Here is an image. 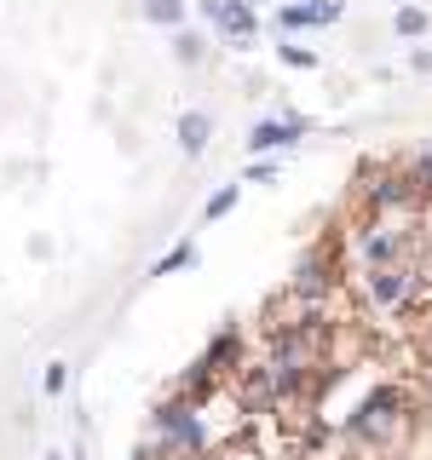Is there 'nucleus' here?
Listing matches in <instances>:
<instances>
[{"mask_svg": "<svg viewBox=\"0 0 432 460\" xmlns=\"http://www.w3.org/2000/svg\"><path fill=\"white\" fill-rule=\"evenodd\" d=\"M415 414H421L415 392H403L398 380H381V385H374V392L352 409V420H346V438L374 443V449H392L403 431L415 426Z\"/></svg>", "mask_w": 432, "mask_h": 460, "instance_id": "obj_1", "label": "nucleus"}, {"mask_svg": "<svg viewBox=\"0 0 432 460\" xmlns=\"http://www.w3.org/2000/svg\"><path fill=\"white\" fill-rule=\"evenodd\" d=\"M415 277H421L415 265H369V270L352 277V294H357V305H369V311H398L403 299H410Z\"/></svg>", "mask_w": 432, "mask_h": 460, "instance_id": "obj_2", "label": "nucleus"}, {"mask_svg": "<svg viewBox=\"0 0 432 460\" xmlns=\"http://www.w3.org/2000/svg\"><path fill=\"white\" fill-rule=\"evenodd\" d=\"M300 133H306V121L300 115H271V121H259L254 133H248V150L254 155H271V150H288Z\"/></svg>", "mask_w": 432, "mask_h": 460, "instance_id": "obj_3", "label": "nucleus"}, {"mask_svg": "<svg viewBox=\"0 0 432 460\" xmlns=\"http://www.w3.org/2000/svg\"><path fill=\"white\" fill-rule=\"evenodd\" d=\"M220 35H225V47H254V35H259V18H254V6H248V0H230V6H225V18H220Z\"/></svg>", "mask_w": 432, "mask_h": 460, "instance_id": "obj_4", "label": "nucleus"}, {"mask_svg": "<svg viewBox=\"0 0 432 460\" xmlns=\"http://www.w3.org/2000/svg\"><path fill=\"white\" fill-rule=\"evenodd\" d=\"M202 357H208V363L220 368L225 380H237V374L248 368V363H242V334H237V328H220V334H213V345H208Z\"/></svg>", "mask_w": 432, "mask_h": 460, "instance_id": "obj_5", "label": "nucleus"}, {"mask_svg": "<svg viewBox=\"0 0 432 460\" xmlns=\"http://www.w3.org/2000/svg\"><path fill=\"white\" fill-rule=\"evenodd\" d=\"M208 138H213V115H208V110H184V115H179V144H184V155H202V150H208Z\"/></svg>", "mask_w": 432, "mask_h": 460, "instance_id": "obj_6", "label": "nucleus"}, {"mask_svg": "<svg viewBox=\"0 0 432 460\" xmlns=\"http://www.w3.org/2000/svg\"><path fill=\"white\" fill-rule=\"evenodd\" d=\"M144 23H156V29H184V18H191V6L184 0H144Z\"/></svg>", "mask_w": 432, "mask_h": 460, "instance_id": "obj_7", "label": "nucleus"}, {"mask_svg": "<svg viewBox=\"0 0 432 460\" xmlns=\"http://www.w3.org/2000/svg\"><path fill=\"white\" fill-rule=\"evenodd\" d=\"M196 242H173V248L162 253V259H156V265H150V277H173V270H184V265H196Z\"/></svg>", "mask_w": 432, "mask_h": 460, "instance_id": "obj_8", "label": "nucleus"}, {"mask_svg": "<svg viewBox=\"0 0 432 460\" xmlns=\"http://www.w3.org/2000/svg\"><path fill=\"white\" fill-rule=\"evenodd\" d=\"M173 58H179V64H202V58H208V40L196 35V29H173Z\"/></svg>", "mask_w": 432, "mask_h": 460, "instance_id": "obj_9", "label": "nucleus"}, {"mask_svg": "<svg viewBox=\"0 0 432 460\" xmlns=\"http://www.w3.org/2000/svg\"><path fill=\"white\" fill-rule=\"evenodd\" d=\"M427 23H432V18H427V12H421V6H398V18H392V29H398V35H403V40H415V35H427Z\"/></svg>", "mask_w": 432, "mask_h": 460, "instance_id": "obj_10", "label": "nucleus"}, {"mask_svg": "<svg viewBox=\"0 0 432 460\" xmlns=\"http://www.w3.org/2000/svg\"><path fill=\"white\" fill-rule=\"evenodd\" d=\"M271 29H277V40H283V35H294V29H311V12H306V6H277Z\"/></svg>", "mask_w": 432, "mask_h": 460, "instance_id": "obj_11", "label": "nucleus"}, {"mask_svg": "<svg viewBox=\"0 0 432 460\" xmlns=\"http://www.w3.org/2000/svg\"><path fill=\"white\" fill-rule=\"evenodd\" d=\"M230 208H237V184H220V190L208 196V208H202V219H225Z\"/></svg>", "mask_w": 432, "mask_h": 460, "instance_id": "obj_12", "label": "nucleus"}, {"mask_svg": "<svg viewBox=\"0 0 432 460\" xmlns=\"http://www.w3.org/2000/svg\"><path fill=\"white\" fill-rule=\"evenodd\" d=\"M306 12H311V23H340L346 0H306Z\"/></svg>", "mask_w": 432, "mask_h": 460, "instance_id": "obj_13", "label": "nucleus"}, {"mask_svg": "<svg viewBox=\"0 0 432 460\" xmlns=\"http://www.w3.org/2000/svg\"><path fill=\"white\" fill-rule=\"evenodd\" d=\"M277 58H283L288 69H317V52H306V47H288V40L277 47Z\"/></svg>", "mask_w": 432, "mask_h": 460, "instance_id": "obj_14", "label": "nucleus"}, {"mask_svg": "<svg viewBox=\"0 0 432 460\" xmlns=\"http://www.w3.org/2000/svg\"><path fill=\"white\" fill-rule=\"evenodd\" d=\"M277 162H266V155H254V162H248V172H242V179H248V184H271V179H277Z\"/></svg>", "mask_w": 432, "mask_h": 460, "instance_id": "obj_15", "label": "nucleus"}, {"mask_svg": "<svg viewBox=\"0 0 432 460\" xmlns=\"http://www.w3.org/2000/svg\"><path fill=\"white\" fill-rule=\"evenodd\" d=\"M64 385H69V368H64V363H47V374H40V392H47V397H58Z\"/></svg>", "mask_w": 432, "mask_h": 460, "instance_id": "obj_16", "label": "nucleus"}, {"mask_svg": "<svg viewBox=\"0 0 432 460\" xmlns=\"http://www.w3.org/2000/svg\"><path fill=\"white\" fill-rule=\"evenodd\" d=\"M410 69H415V75H432V47H415L410 52Z\"/></svg>", "mask_w": 432, "mask_h": 460, "instance_id": "obj_17", "label": "nucleus"}, {"mask_svg": "<svg viewBox=\"0 0 432 460\" xmlns=\"http://www.w3.org/2000/svg\"><path fill=\"white\" fill-rule=\"evenodd\" d=\"M225 6H230V0H202V18L220 23V18H225Z\"/></svg>", "mask_w": 432, "mask_h": 460, "instance_id": "obj_18", "label": "nucleus"}, {"mask_svg": "<svg viewBox=\"0 0 432 460\" xmlns=\"http://www.w3.org/2000/svg\"><path fill=\"white\" fill-rule=\"evenodd\" d=\"M47 460H64V455H47Z\"/></svg>", "mask_w": 432, "mask_h": 460, "instance_id": "obj_19", "label": "nucleus"}]
</instances>
